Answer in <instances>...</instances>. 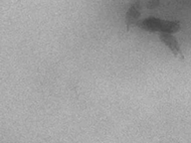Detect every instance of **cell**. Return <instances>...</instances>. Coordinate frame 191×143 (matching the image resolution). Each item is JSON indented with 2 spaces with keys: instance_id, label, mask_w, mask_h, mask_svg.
Listing matches in <instances>:
<instances>
[{
  "instance_id": "obj_3",
  "label": "cell",
  "mask_w": 191,
  "mask_h": 143,
  "mask_svg": "<svg viewBox=\"0 0 191 143\" xmlns=\"http://www.w3.org/2000/svg\"><path fill=\"white\" fill-rule=\"evenodd\" d=\"M139 3L136 2L133 4L129 10L126 13V23H127V28H128L131 25L135 24L137 21L138 17H139Z\"/></svg>"
},
{
  "instance_id": "obj_1",
  "label": "cell",
  "mask_w": 191,
  "mask_h": 143,
  "mask_svg": "<svg viewBox=\"0 0 191 143\" xmlns=\"http://www.w3.org/2000/svg\"><path fill=\"white\" fill-rule=\"evenodd\" d=\"M140 28L147 31H159L161 33H171L178 29V24L174 22L164 21L157 18H147L137 24Z\"/></svg>"
},
{
  "instance_id": "obj_2",
  "label": "cell",
  "mask_w": 191,
  "mask_h": 143,
  "mask_svg": "<svg viewBox=\"0 0 191 143\" xmlns=\"http://www.w3.org/2000/svg\"><path fill=\"white\" fill-rule=\"evenodd\" d=\"M159 37H160L161 41L173 52V54H175V55L180 54V50H179V47L177 45V42L171 35H169L168 33H161Z\"/></svg>"
}]
</instances>
